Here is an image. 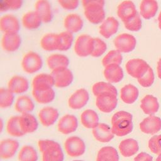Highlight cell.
<instances>
[{"instance_id": "cell-1", "label": "cell", "mask_w": 161, "mask_h": 161, "mask_svg": "<svg viewBox=\"0 0 161 161\" xmlns=\"http://www.w3.org/2000/svg\"><path fill=\"white\" fill-rule=\"evenodd\" d=\"M42 161H64V154L60 145L49 139L40 140L38 143Z\"/></svg>"}, {"instance_id": "cell-2", "label": "cell", "mask_w": 161, "mask_h": 161, "mask_svg": "<svg viewBox=\"0 0 161 161\" xmlns=\"http://www.w3.org/2000/svg\"><path fill=\"white\" fill-rule=\"evenodd\" d=\"M132 114L125 111L114 113L111 118L112 131L118 136H123L131 132L133 130Z\"/></svg>"}, {"instance_id": "cell-3", "label": "cell", "mask_w": 161, "mask_h": 161, "mask_svg": "<svg viewBox=\"0 0 161 161\" xmlns=\"http://www.w3.org/2000/svg\"><path fill=\"white\" fill-rule=\"evenodd\" d=\"M21 65L24 72L33 74L42 69L43 60L40 53L35 51H29L23 57Z\"/></svg>"}, {"instance_id": "cell-4", "label": "cell", "mask_w": 161, "mask_h": 161, "mask_svg": "<svg viewBox=\"0 0 161 161\" xmlns=\"http://www.w3.org/2000/svg\"><path fill=\"white\" fill-rule=\"evenodd\" d=\"M94 45V38L87 34L79 35L74 41V50L77 56L87 57L91 56Z\"/></svg>"}, {"instance_id": "cell-5", "label": "cell", "mask_w": 161, "mask_h": 161, "mask_svg": "<svg viewBox=\"0 0 161 161\" xmlns=\"http://www.w3.org/2000/svg\"><path fill=\"white\" fill-rule=\"evenodd\" d=\"M52 75L54 85L58 88H65L69 86L74 80V74L72 70L66 67H59L52 70Z\"/></svg>"}, {"instance_id": "cell-6", "label": "cell", "mask_w": 161, "mask_h": 161, "mask_svg": "<svg viewBox=\"0 0 161 161\" xmlns=\"http://www.w3.org/2000/svg\"><path fill=\"white\" fill-rule=\"evenodd\" d=\"M84 14L87 20L92 24H101L106 18L104 6L97 4H89L84 7Z\"/></svg>"}, {"instance_id": "cell-7", "label": "cell", "mask_w": 161, "mask_h": 161, "mask_svg": "<svg viewBox=\"0 0 161 161\" xmlns=\"http://www.w3.org/2000/svg\"><path fill=\"white\" fill-rule=\"evenodd\" d=\"M117 104V94L113 92H104L96 96V106L103 113L111 112L116 108Z\"/></svg>"}, {"instance_id": "cell-8", "label": "cell", "mask_w": 161, "mask_h": 161, "mask_svg": "<svg viewBox=\"0 0 161 161\" xmlns=\"http://www.w3.org/2000/svg\"><path fill=\"white\" fill-rule=\"evenodd\" d=\"M64 148L68 155L72 157H77L85 153L86 144L82 138L75 135L66 139Z\"/></svg>"}, {"instance_id": "cell-9", "label": "cell", "mask_w": 161, "mask_h": 161, "mask_svg": "<svg viewBox=\"0 0 161 161\" xmlns=\"http://www.w3.org/2000/svg\"><path fill=\"white\" fill-rule=\"evenodd\" d=\"M113 43L116 49L121 53H129L135 48L136 40L133 35L121 33L114 38Z\"/></svg>"}, {"instance_id": "cell-10", "label": "cell", "mask_w": 161, "mask_h": 161, "mask_svg": "<svg viewBox=\"0 0 161 161\" xmlns=\"http://www.w3.org/2000/svg\"><path fill=\"white\" fill-rule=\"evenodd\" d=\"M150 67L146 61L141 58L131 59L126 62L125 65L128 74L137 79L143 76Z\"/></svg>"}, {"instance_id": "cell-11", "label": "cell", "mask_w": 161, "mask_h": 161, "mask_svg": "<svg viewBox=\"0 0 161 161\" xmlns=\"http://www.w3.org/2000/svg\"><path fill=\"white\" fill-rule=\"evenodd\" d=\"M21 23L19 19L12 14H6L0 17V31L4 33H19Z\"/></svg>"}, {"instance_id": "cell-12", "label": "cell", "mask_w": 161, "mask_h": 161, "mask_svg": "<svg viewBox=\"0 0 161 161\" xmlns=\"http://www.w3.org/2000/svg\"><path fill=\"white\" fill-rule=\"evenodd\" d=\"M21 43L22 38L19 33H4L1 40L2 48L8 53H13L18 50Z\"/></svg>"}, {"instance_id": "cell-13", "label": "cell", "mask_w": 161, "mask_h": 161, "mask_svg": "<svg viewBox=\"0 0 161 161\" xmlns=\"http://www.w3.org/2000/svg\"><path fill=\"white\" fill-rule=\"evenodd\" d=\"M138 13L134 3L130 0L122 1L117 8V15L123 23L133 19Z\"/></svg>"}, {"instance_id": "cell-14", "label": "cell", "mask_w": 161, "mask_h": 161, "mask_svg": "<svg viewBox=\"0 0 161 161\" xmlns=\"http://www.w3.org/2000/svg\"><path fill=\"white\" fill-rule=\"evenodd\" d=\"M89 100V94L84 88L77 89L69 98L68 105L72 109H80L85 106Z\"/></svg>"}, {"instance_id": "cell-15", "label": "cell", "mask_w": 161, "mask_h": 161, "mask_svg": "<svg viewBox=\"0 0 161 161\" xmlns=\"http://www.w3.org/2000/svg\"><path fill=\"white\" fill-rule=\"evenodd\" d=\"M35 11L44 23H50L53 19V8L49 0H37L35 4Z\"/></svg>"}, {"instance_id": "cell-16", "label": "cell", "mask_w": 161, "mask_h": 161, "mask_svg": "<svg viewBox=\"0 0 161 161\" xmlns=\"http://www.w3.org/2000/svg\"><path fill=\"white\" fill-rule=\"evenodd\" d=\"M78 125V120L75 115L67 114L59 119L57 128L61 133L68 135L74 132L77 130Z\"/></svg>"}, {"instance_id": "cell-17", "label": "cell", "mask_w": 161, "mask_h": 161, "mask_svg": "<svg viewBox=\"0 0 161 161\" xmlns=\"http://www.w3.org/2000/svg\"><path fill=\"white\" fill-rule=\"evenodd\" d=\"M29 87L28 79L21 75H13L8 83V88L14 94H23L29 89Z\"/></svg>"}, {"instance_id": "cell-18", "label": "cell", "mask_w": 161, "mask_h": 161, "mask_svg": "<svg viewBox=\"0 0 161 161\" xmlns=\"http://www.w3.org/2000/svg\"><path fill=\"white\" fill-rule=\"evenodd\" d=\"M84 24L83 19L77 13H70L64 19V26L65 31L72 34L81 31L84 27Z\"/></svg>"}, {"instance_id": "cell-19", "label": "cell", "mask_w": 161, "mask_h": 161, "mask_svg": "<svg viewBox=\"0 0 161 161\" xmlns=\"http://www.w3.org/2000/svg\"><path fill=\"white\" fill-rule=\"evenodd\" d=\"M19 146L18 140L13 138H6L0 142V157L3 159H9L14 156Z\"/></svg>"}, {"instance_id": "cell-20", "label": "cell", "mask_w": 161, "mask_h": 161, "mask_svg": "<svg viewBox=\"0 0 161 161\" xmlns=\"http://www.w3.org/2000/svg\"><path fill=\"white\" fill-rule=\"evenodd\" d=\"M19 124L24 135L35 132L38 128V122L36 117L29 113H23L19 115Z\"/></svg>"}, {"instance_id": "cell-21", "label": "cell", "mask_w": 161, "mask_h": 161, "mask_svg": "<svg viewBox=\"0 0 161 161\" xmlns=\"http://www.w3.org/2000/svg\"><path fill=\"white\" fill-rule=\"evenodd\" d=\"M54 86V81L50 74H38L32 80V90L34 91H46Z\"/></svg>"}, {"instance_id": "cell-22", "label": "cell", "mask_w": 161, "mask_h": 161, "mask_svg": "<svg viewBox=\"0 0 161 161\" xmlns=\"http://www.w3.org/2000/svg\"><path fill=\"white\" fill-rule=\"evenodd\" d=\"M119 25V21L114 17H108L100 24L99 34L105 38H109L118 31Z\"/></svg>"}, {"instance_id": "cell-23", "label": "cell", "mask_w": 161, "mask_h": 161, "mask_svg": "<svg viewBox=\"0 0 161 161\" xmlns=\"http://www.w3.org/2000/svg\"><path fill=\"white\" fill-rule=\"evenodd\" d=\"M40 47L46 52H52L55 51H59V33H48L44 35L40 40Z\"/></svg>"}, {"instance_id": "cell-24", "label": "cell", "mask_w": 161, "mask_h": 161, "mask_svg": "<svg viewBox=\"0 0 161 161\" xmlns=\"http://www.w3.org/2000/svg\"><path fill=\"white\" fill-rule=\"evenodd\" d=\"M59 113L57 109L45 106L40 109L38 113V118L43 126L48 127L53 125L58 119Z\"/></svg>"}, {"instance_id": "cell-25", "label": "cell", "mask_w": 161, "mask_h": 161, "mask_svg": "<svg viewBox=\"0 0 161 161\" xmlns=\"http://www.w3.org/2000/svg\"><path fill=\"white\" fill-rule=\"evenodd\" d=\"M141 131L147 134H155L161 130V119L159 117L150 115L140 123Z\"/></svg>"}, {"instance_id": "cell-26", "label": "cell", "mask_w": 161, "mask_h": 161, "mask_svg": "<svg viewBox=\"0 0 161 161\" xmlns=\"http://www.w3.org/2000/svg\"><path fill=\"white\" fill-rule=\"evenodd\" d=\"M43 21L36 12L34 11H30L23 14L21 18V25L23 26L30 31L38 29Z\"/></svg>"}, {"instance_id": "cell-27", "label": "cell", "mask_w": 161, "mask_h": 161, "mask_svg": "<svg viewBox=\"0 0 161 161\" xmlns=\"http://www.w3.org/2000/svg\"><path fill=\"white\" fill-rule=\"evenodd\" d=\"M104 76L108 82L117 83L123 79L124 74L119 65L111 64L104 67Z\"/></svg>"}, {"instance_id": "cell-28", "label": "cell", "mask_w": 161, "mask_h": 161, "mask_svg": "<svg viewBox=\"0 0 161 161\" xmlns=\"http://www.w3.org/2000/svg\"><path fill=\"white\" fill-rule=\"evenodd\" d=\"M94 137L99 142L106 143L114 138V133L110 126L105 123H99L92 129Z\"/></svg>"}, {"instance_id": "cell-29", "label": "cell", "mask_w": 161, "mask_h": 161, "mask_svg": "<svg viewBox=\"0 0 161 161\" xmlns=\"http://www.w3.org/2000/svg\"><path fill=\"white\" fill-rule=\"evenodd\" d=\"M158 9L156 0H142L140 4V15L145 19L154 17Z\"/></svg>"}, {"instance_id": "cell-30", "label": "cell", "mask_w": 161, "mask_h": 161, "mask_svg": "<svg viewBox=\"0 0 161 161\" xmlns=\"http://www.w3.org/2000/svg\"><path fill=\"white\" fill-rule=\"evenodd\" d=\"M69 58L65 54L55 53L50 55L47 58V65L52 70L59 67H69Z\"/></svg>"}, {"instance_id": "cell-31", "label": "cell", "mask_w": 161, "mask_h": 161, "mask_svg": "<svg viewBox=\"0 0 161 161\" xmlns=\"http://www.w3.org/2000/svg\"><path fill=\"white\" fill-rule=\"evenodd\" d=\"M15 110L21 113H29L35 109V103L32 99L28 95L19 96L14 104Z\"/></svg>"}, {"instance_id": "cell-32", "label": "cell", "mask_w": 161, "mask_h": 161, "mask_svg": "<svg viewBox=\"0 0 161 161\" xmlns=\"http://www.w3.org/2000/svg\"><path fill=\"white\" fill-rule=\"evenodd\" d=\"M140 108L145 114L153 115L158 111L159 104L157 97L148 94L142 99Z\"/></svg>"}, {"instance_id": "cell-33", "label": "cell", "mask_w": 161, "mask_h": 161, "mask_svg": "<svg viewBox=\"0 0 161 161\" xmlns=\"http://www.w3.org/2000/svg\"><path fill=\"white\" fill-rule=\"evenodd\" d=\"M139 91L136 87L129 84L125 85L121 89L120 97L126 104L133 103L138 98Z\"/></svg>"}, {"instance_id": "cell-34", "label": "cell", "mask_w": 161, "mask_h": 161, "mask_svg": "<svg viewBox=\"0 0 161 161\" xmlns=\"http://www.w3.org/2000/svg\"><path fill=\"white\" fill-rule=\"evenodd\" d=\"M119 149L123 156L126 157H131L138 151V143L137 141L134 139H125L119 143Z\"/></svg>"}, {"instance_id": "cell-35", "label": "cell", "mask_w": 161, "mask_h": 161, "mask_svg": "<svg viewBox=\"0 0 161 161\" xmlns=\"http://www.w3.org/2000/svg\"><path fill=\"white\" fill-rule=\"evenodd\" d=\"M80 121L85 128L93 129L99 124V116L95 111L86 109L80 115Z\"/></svg>"}, {"instance_id": "cell-36", "label": "cell", "mask_w": 161, "mask_h": 161, "mask_svg": "<svg viewBox=\"0 0 161 161\" xmlns=\"http://www.w3.org/2000/svg\"><path fill=\"white\" fill-rule=\"evenodd\" d=\"M119 155L117 150L112 147L106 146L101 148L97 155L96 161H118Z\"/></svg>"}, {"instance_id": "cell-37", "label": "cell", "mask_w": 161, "mask_h": 161, "mask_svg": "<svg viewBox=\"0 0 161 161\" xmlns=\"http://www.w3.org/2000/svg\"><path fill=\"white\" fill-rule=\"evenodd\" d=\"M32 95L35 101L40 104H48L52 102L55 97V92L53 88L46 91L32 90Z\"/></svg>"}, {"instance_id": "cell-38", "label": "cell", "mask_w": 161, "mask_h": 161, "mask_svg": "<svg viewBox=\"0 0 161 161\" xmlns=\"http://www.w3.org/2000/svg\"><path fill=\"white\" fill-rule=\"evenodd\" d=\"M18 158L19 161H37L38 156L36 149L33 146L25 145L20 149Z\"/></svg>"}, {"instance_id": "cell-39", "label": "cell", "mask_w": 161, "mask_h": 161, "mask_svg": "<svg viewBox=\"0 0 161 161\" xmlns=\"http://www.w3.org/2000/svg\"><path fill=\"white\" fill-rule=\"evenodd\" d=\"M6 131L9 135L14 137H21L25 135L21 130L19 124V115L11 116L6 124Z\"/></svg>"}, {"instance_id": "cell-40", "label": "cell", "mask_w": 161, "mask_h": 161, "mask_svg": "<svg viewBox=\"0 0 161 161\" xmlns=\"http://www.w3.org/2000/svg\"><path fill=\"white\" fill-rule=\"evenodd\" d=\"M60 36V49L59 52H66L70 50L74 45V34L64 31L59 33Z\"/></svg>"}, {"instance_id": "cell-41", "label": "cell", "mask_w": 161, "mask_h": 161, "mask_svg": "<svg viewBox=\"0 0 161 161\" xmlns=\"http://www.w3.org/2000/svg\"><path fill=\"white\" fill-rule=\"evenodd\" d=\"M14 100V94L8 87H0V108L11 107Z\"/></svg>"}, {"instance_id": "cell-42", "label": "cell", "mask_w": 161, "mask_h": 161, "mask_svg": "<svg viewBox=\"0 0 161 161\" xmlns=\"http://www.w3.org/2000/svg\"><path fill=\"white\" fill-rule=\"evenodd\" d=\"M23 5V0H0V13L18 11Z\"/></svg>"}, {"instance_id": "cell-43", "label": "cell", "mask_w": 161, "mask_h": 161, "mask_svg": "<svg viewBox=\"0 0 161 161\" xmlns=\"http://www.w3.org/2000/svg\"><path fill=\"white\" fill-rule=\"evenodd\" d=\"M123 60V56L121 53L118 50H111L108 52L102 60V64L104 67L111 64H116L120 65Z\"/></svg>"}, {"instance_id": "cell-44", "label": "cell", "mask_w": 161, "mask_h": 161, "mask_svg": "<svg viewBox=\"0 0 161 161\" xmlns=\"http://www.w3.org/2000/svg\"><path fill=\"white\" fill-rule=\"evenodd\" d=\"M93 94L96 97L97 95L104 92H111L118 94L116 88L110 82H98L95 83L92 87Z\"/></svg>"}, {"instance_id": "cell-45", "label": "cell", "mask_w": 161, "mask_h": 161, "mask_svg": "<svg viewBox=\"0 0 161 161\" xmlns=\"http://www.w3.org/2000/svg\"><path fill=\"white\" fill-rule=\"evenodd\" d=\"M107 50L106 43L100 38H94L93 50L91 56L93 57H99L103 55Z\"/></svg>"}, {"instance_id": "cell-46", "label": "cell", "mask_w": 161, "mask_h": 161, "mask_svg": "<svg viewBox=\"0 0 161 161\" xmlns=\"http://www.w3.org/2000/svg\"><path fill=\"white\" fill-rule=\"evenodd\" d=\"M124 26L126 29L131 31H138L142 26V21L140 14H137L131 20L124 23Z\"/></svg>"}, {"instance_id": "cell-47", "label": "cell", "mask_w": 161, "mask_h": 161, "mask_svg": "<svg viewBox=\"0 0 161 161\" xmlns=\"http://www.w3.org/2000/svg\"><path fill=\"white\" fill-rule=\"evenodd\" d=\"M155 77L153 69L150 67L145 74L138 79V83L143 87H150L154 82Z\"/></svg>"}, {"instance_id": "cell-48", "label": "cell", "mask_w": 161, "mask_h": 161, "mask_svg": "<svg viewBox=\"0 0 161 161\" xmlns=\"http://www.w3.org/2000/svg\"><path fill=\"white\" fill-rule=\"evenodd\" d=\"M150 150L155 154L161 153V135L153 136L148 141Z\"/></svg>"}, {"instance_id": "cell-49", "label": "cell", "mask_w": 161, "mask_h": 161, "mask_svg": "<svg viewBox=\"0 0 161 161\" xmlns=\"http://www.w3.org/2000/svg\"><path fill=\"white\" fill-rule=\"evenodd\" d=\"M60 6L66 11H74L76 9L80 4V0H57Z\"/></svg>"}, {"instance_id": "cell-50", "label": "cell", "mask_w": 161, "mask_h": 161, "mask_svg": "<svg viewBox=\"0 0 161 161\" xmlns=\"http://www.w3.org/2000/svg\"><path fill=\"white\" fill-rule=\"evenodd\" d=\"M153 158L149 154L145 152L138 153L134 158V161H152Z\"/></svg>"}, {"instance_id": "cell-51", "label": "cell", "mask_w": 161, "mask_h": 161, "mask_svg": "<svg viewBox=\"0 0 161 161\" xmlns=\"http://www.w3.org/2000/svg\"><path fill=\"white\" fill-rule=\"evenodd\" d=\"M80 1H81V3H82L83 7H84L89 4H92V3L100 4L104 6L105 4V0H80Z\"/></svg>"}, {"instance_id": "cell-52", "label": "cell", "mask_w": 161, "mask_h": 161, "mask_svg": "<svg viewBox=\"0 0 161 161\" xmlns=\"http://www.w3.org/2000/svg\"><path fill=\"white\" fill-rule=\"evenodd\" d=\"M157 75L159 79H161V58L158 60L157 62Z\"/></svg>"}, {"instance_id": "cell-53", "label": "cell", "mask_w": 161, "mask_h": 161, "mask_svg": "<svg viewBox=\"0 0 161 161\" xmlns=\"http://www.w3.org/2000/svg\"><path fill=\"white\" fill-rule=\"evenodd\" d=\"M4 128V122L3 119L0 117V134L2 133Z\"/></svg>"}, {"instance_id": "cell-54", "label": "cell", "mask_w": 161, "mask_h": 161, "mask_svg": "<svg viewBox=\"0 0 161 161\" xmlns=\"http://www.w3.org/2000/svg\"><path fill=\"white\" fill-rule=\"evenodd\" d=\"M158 25L159 29L161 30V11L158 16Z\"/></svg>"}, {"instance_id": "cell-55", "label": "cell", "mask_w": 161, "mask_h": 161, "mask_svg": "<svg viewBox=\"0 0 161 161\" xmlns=\"http://www.w3.org/2000/svg\"><path fill=\"white\" fill-rule=\"evenodd\" d=\"M156 161H161V153L160 154H158V156L157 157Z\"/></svg>"}, {"instance_id": "cell-56", "label": "cell", "mask_w": 161, "mask_h": 161, "mask_svg": "<svg viewBox=\"0 0 161 161\" xmlns=\"http://www.w3.org/2000/svg\"><path fill=\"white\" fill-rule=\"evenodd\" d=\"M72 161H84V160H72Z\"/></svg>"}, {"instance_id": "cell-57", "label": "cell", "mask_w": 161, "mask_h": 161, "mask_svg": "<svg viewBox=\"0 0 161 161\" xmlns=\"http://www.w3.org/2000/svg\"><path fill=\"white\" fill-rule=\"evenodd\" d=\"M0 161H1V157H0Z\"/></svg>"}]
</instances>
